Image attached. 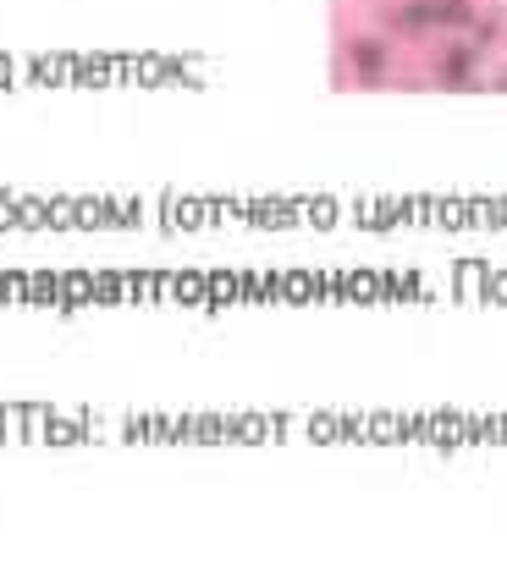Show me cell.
Masks as SVG:
<instances>
[{
  "mask_svg": "<svg viewBox=\"0 0 507 567\" xmlns=\"http://www.w3.org/2000/svg\"><path fill=\"white\" fill-rule=\"evenodd\" d=\"M436 29H474V7L469 0H436Z\"/></svg>",
  "mask_w": 507,
  "mask_h": 567,
  "instance_id": "cell-4",
  "label": "cell"
},
{
  "mask_svg": "<svg viewBox=\"0 0 507 567\" xmlns=\"http://www.w3.org/2000/svg\"><path fill=\"white\" fill-rule=\"evenodd\" d=\"M348 67L359 73V84H381L386 78V45L375 34H353L348 40Z\"/></svg>",
  "mask_w": 507,
  "mask_h": 567,
  "instance_id": "cell-2",
  "label": "cell"
},
{
  "mask_svg": "<svg viewBox=\"0 0 507 567\" xmlns=\"http://www.w3.org/2000/svg\"><path fill=\"white\" fill-rule=\"evenodd\" d=\"M436 84H441V89H474V84H480V51H474V45H452V51H441V62H436Z\"/></svg>",
  "mask_w": 507,
  "mask_h": 567,
  "instance_id": "cell-1",
  "label": "cell"
},
{
  "mask_svg": "<svg viewBox=\"0 0 507 567\" xmlns=\"http://www.w3.org/2000/svg\"><path fill=\"white\" fill-rule=\"evenodd\" d=\"M392 29L403 40H425L436 29V0H403V7L392 12Z\"/></svg>",
  "mask_w": 507,
  "mask_h": 567,
  "instance_id": "cell-3",
  "label": "cell"
}]
</instances>
